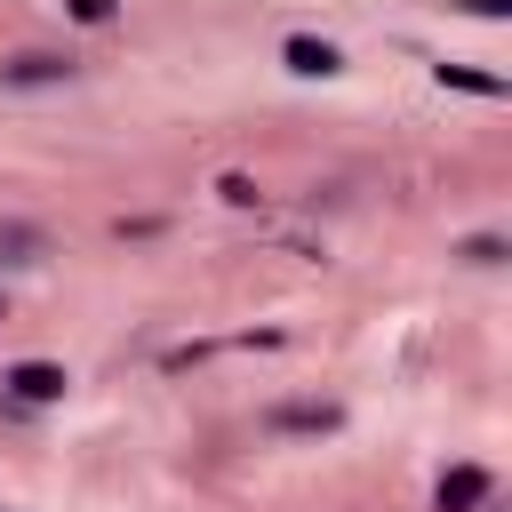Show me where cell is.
Returning <instances> with one entry per match:
<instances>
[{
	"label": "cell",
	"mask_w": 512,
	"mask_h": 512,
	"mask_svg": "<svg viewBox=\"0 0 512 512\" xmlns=\"http://www.w3.org/2000/svg\"><path fill=\"white\" fill-rule=\"evenodd\" d=\"M488 496H496V472H488L480 456H456V464H440V480H432V512H488Z\"/></svg>",
	"instance_id": "2"
},
{
	"label": "cell",
	"mask_w": 512,
	"mask_h": 512,
	"mask_svg": "<svg viewBox=\"0 0 512 512\" xmlns=\"http://www.w3.org/2000/svg\"><path fill=\"white\" fill-rule=\"evenodd\" d=\"M0 392H8V408H64L72 368L64 360H8L0 368Z\"/></svg>",
	"instance_id": "1"
},
{
	"label": "cell",
	"mask_w": 512,
	"mask_h": 512,
	"mask_svg": "<svg viewBox=\"0 0 512 512\" xmlns=\"http://www.w3.org/2000/svg\"><path fill=\"white\" fill-rule=\"evenodd\" d=\"M64 80H80V64L64 48H16L0 64V88H64Z\"/></svg>",
	"instance_id": "4"
},
{
	"label": "cell",
	"mask_w": 512,
	"mask_h": 512,
	"mask_svg": "<svg viewBox=\"0 0 512 512\" xmlns=\"http://www.w3.org/2000/svg\"><path fill=\"white\" fill-rule=\"evenodd\" d=\"M264 432L272 440H320V432H344V408L336 400H272Z\"/></svg>",
	"instance_id": "3"
},
{
	"label": "cell",
	"mask_w": 512,
	"mask_h": 512,
	"mask_svg": "<svg viewBox=\"0 0 512 512\" xmlns=\"http://www.w3.org/2000/svg\"><path fill=\"white\" fill-rule=\"evenodd\" d=\"M448 8H464V16H480V24H504V16H512V0H448Z\"/></svg>",
	"instance_id": "11"
},
{
	"label": "cell",
	"mask_w": 512,
	"mask_h": 512,
	"mask_svg": "<svg viewBox=\"0 0 512 512\" xmlns=\"http://www.w3.org/2000/svg\"><path fill=\"white\" fill-rule=\"evenodd\" d=\"M280 64H288L296 80H336V72H344V48L320 40V32H288V40H280Z\"/></svg>",
	"instance_id": "5"
},
{
	"label": "cell",
	"mask_w": 512,
	"mask_h": 512,
	"mask_svg": "<svg viewBox=\"0 0 512 512\" xmlns=\"http://www.w3.org/2000/svg\"><path fill=\"white\" fill-rule=\"evenodd\" d=\"M440 72V88H464V96H504L512 80L504 72H472V64H432Z\"/></svg>",
	"instance_id": "7"
},
{
	"label": "cell",
	"mask_w": 512,
	"mask_h": 512,
	"mask_svg": "<svg viewBox=\"0 0 512 512\" xmlns=\"http://www.w3.org/2000/svg\"><path fill=\"white\" fill-rule=\"evenodd\" d=\"M32 264H48V232L24 216H0V272H32Z\"/></svg>",
	"instance_id": "6"
},
{
	"label": "cell",
	"mask_w": 512,
	"mask_h": 512,
	"mask_svg": "<svg viewBox=\"0 0 512 512\" xmlns=\"http://www.w3.org/2000/svg\"><path fill=\"white\" fill-rule=\"evenodd\" d=\"M56 8H64L72 24H88V32H112V24H120V0H56Z\"/></svg>",
	"instance_id": "9"
},
{
	"label": "cell",
	"mask_w": 512,
	"mask_h": 512,
	"mask_svg": "<svg viewBox=\"0 0 512 512\" xmlns=\"http://www.w3.org/2000/svg\"><path fill=\"white\" fill-rule=\"evenodd\" d=\"M216 200H224V208H256V200H264V184H256L248 168H224V176H216Z\"/></svg>",
	"instance_id": "8"
},
{
	"label": "cell",
	"mask_w": 512,
	"mask_h": 512,
	"mask_svg": "<svg viewBox=\"0 0 512 512\" xmlns=\"http://www.w3.org/2000/svg\"><path fill=\"white\" fill-rule=\"evenodd\" d=\"M456 256L480 264V272H496V264H504V232H472V240H456Z\"/></svg>",
	"instance_id": "10"
}]
</instances>
